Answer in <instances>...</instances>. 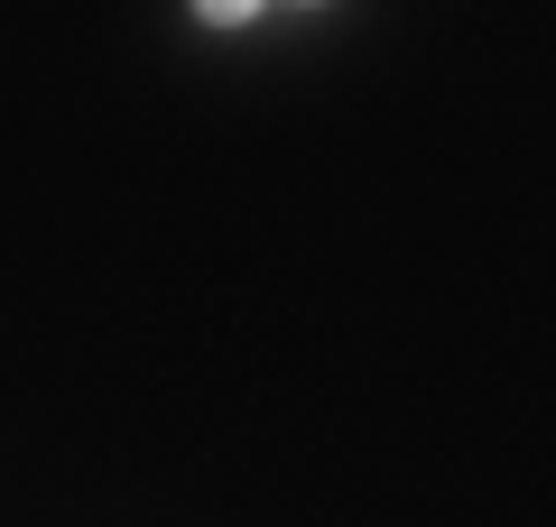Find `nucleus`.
Returning a JSON list of instances; mask_svg holds the SVG:
<instances>
[]
</instances>
